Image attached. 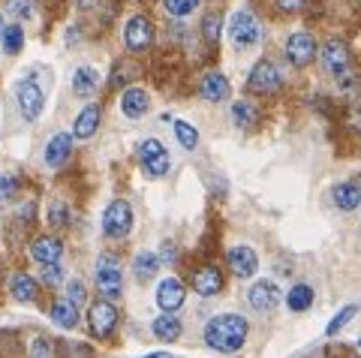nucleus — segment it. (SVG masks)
<instances>
[{"mask_svg":"<svg viewBox=\"0 0 361 358\" xmlns=\"http://www.w3.org/2000/svg\"><path fill=\"white\" fill-rule=\"evenodd\" d=\"M13 298L16 301H25V304H30V301H37V295H39V283L33 280L30 274H16L13 277Z\"/></svg>","mask_w":361,"mask_h":358,"instance_id":"nucleus-25","label":"nucleus"},{"mask_svg":"<svg viewBox=\"0 0 361 358\" xmlns=\"http://www.w3.org/2000/svg\"><path fill=\"white\" fill-rule=\"evenodd\" d=\"M33 253V259L42 262V265H49V262H61V256H63V244L58 238H39L37 244L30 247Z\"/></svg>","mask_w":361,"mask_h":358,"instance_id":"nucleus-23","label":"nucleus"},{"mask_svg":"<svg viewBox=\"0 0 361 358\" xmlns=\"http://www.w3.org/2000/svg\"><path fill=\"white\" fill-rule=\"evenodd\" d=\"M123 42L130 51H145L154 42V25L148 16H133L123 27Z\"/></svg>","mask_w":361,"mask_h":358,"instance_id":"nucleus-10","label":"nucleus"},{"mask_svg":"<svg viewBox=\"0 0 361 358\" xmlns=\"http://www.w3.org/2000/svg\"><path fill=\"white\" fill-rule=\"evenodd\" d=\"M30 358H51V343L45 338H37L30 346Z\"/></svg>","mask_w":361,"mask_h":358,"instance_id":"nucleus-38","label":"nucleus"},{"mask_svg":"<svg viewBox=\"0 0 361 358\" xmlns=\"http://www.w3.org/2000/svg\"><path fill=\"white\" fill-rule=\"evenodd\" d=\"M97 289L103 292V298L118 301L123 292V268L115 253H103L97 259Z\"/></svg>","mask_w":361,"mask_h":358,"instance_id":"nucleus-2","label":"nucleus"},{"mask_svg":"<svg viewBox=\"0 0 361 358\" xmlns=\"http://www.w3.org/2000/svg\"><path fill=\"white\" fill-rule=\"evenodd\" d=\"M304 0H277L280 9H286V13H295V9H301Z\"/></svg>","mask_w":361,"mask_h":358,"instance_id":"nucleus-41","label":"nucleus"},{"mask_svg":"<svg viewBox=\"0 0 361 358\" xmlns=\"http://www.w3.org/2000/svg\"><path fill=\"white\" fill-rule=\"evenodd\" d=\"M358 187H361V178H358Z\"/></svg>","mask_w":361,"mask_h":358,"instance_id":"nucleus-45","label":"nucleus"},{"mask_svg":"<svg viewBox=\"0 0 361 358\" xmlns=\"http://www.w3.org/2000/svg\"><path fill=\"white\" fill-rule=\"evenodd\" d=\"M193 289L202 298H214L223 289V274L217 268H202V271L193 277Z\"/></svg>","mask_w":361,"mask_h":358,"instance_id":"nucleus-19","label":"nucleus"},{"mask_svg":"<svg viewBox=\"0 0 361 358\" xmlns=\"http://www.w3.org/2000/svg\"><path fill=\"white\" fill-rule=\"evenodd\" d=\"M75 4H78V6H82V9H90V6H97V4H99V0H75Z\"/></svg>","mask_w":361,"mask_h":358,"instance_id":"nucleus-42","label":"nucleus"},{"mask_svg":"<svg viewBox=\"0 0 361 358\" xmlns=\"http://www.w3.org/2000/svg\"><path fill=\"white\" fill-rule=\"evenodd\" d=\"M313 289L307 286V283H298V286H292L289 289V295H286V304H289V310L292 313H304L310 304H313Z\"/></svg>","mask_w":361,"mask_h":358,"instance_id":"nucleus-27","label":"nucleus"},{"mask_svg":"<svg viewBox=\"0 0 361 358\" xmlns=\"http://www.w3.org/2000/svg\"><path fill=\"white\" fill-rule=\"evenodd\" d=\"M70 154H73V136L70 132H58V136H51L49 144H45V166L58 169V166L66 163Z\"/></svg>","mask_w":361,"mask_h":358,"instance_id":"nucleus-15","label":"nucleus"},{"mask_svg":"<svg viewBox=\"0 0 361 358\" xmlns=\"http://www.w3.org/2000/svg\"><path fill=\"white\" fill-rule=\"evenodd\" d=\"M99 118H103V111H99L97 103L85 106L82 111H78L75 124H73V136H75V139H90V136L97 132V127H99Z\"/></svg>","mask_w":361,"mask_h":358,"instance_id":"nucleus-17","label":"nucleus"},{"mask_svg":"<svg viewBox=\"0 0 361 358\" xmlns=\"http://www.w3.org/2000/svg\"><path fill=\"white\" fill-rule=\"evenodd\" d=\"M51 322H54L58 328H75V326H78V304H73L70 298L54 301V307H51Z\"/></svg>","mask_w":361,"mask_h":358,"instance_id":"nucleus-22","label":"nucleus"},{"mask_svg":"<svg viewBox=\"0 0 361 358\" xmlns=\"http://www.w3.org/2000/svg\"><path fill=\"white\" fill-rule=\"evenodd\" d=\"M247 331H250V326H247V319L238 316V313H220V316L208 319L205 326V343L208 350H217V352H238L244 340H247Z\"/></svg>","mask_w":361,"mask_h":358,"instance_id":"nucleus-1","label":"nucleus"},{"mask_svg":"<svg viewBox=\"0 0 361 358\" xmlns=\"http://www.w3.org/2000/svg\"><path fill=\"white\" fill-rule=\"evenodd\" d=\"M232 121L238 127H253L256 121H259V111L253 103H247V99H238V103L232 106Z\"/></svg>","mask_w":361,"mask_h":358,"instance_id":"nucleus-28","label":"nucleus"},{"mask_svg":"<svg viewBox=\"0 0 361 358\" xmlns=\"http://www.w3.org/2000/svg\"><path fill=\"white\" fill-rule=\"evenodd\" d=\"M220 33H223V18L217 13H211L202 18V37H205V42H211V46H217L220 42Z\"/></svg>","mask_w":361,"mask_h":358,"instance_id":"nucleus-30","label":"nucleus"},{"mask_svg":"<svg viewBox=\"0 0 361 358\" xmlns=\"http://www.w3.org/2000/svg\"><path fill=\"white\" fill-rule=\"evenodd\" d=\"M13 13L18 16V18H30V13H33V0H13Z\"/></svg>","mask_w":361,"mask_h":358,"instance_id":"nucleus-39","label":"nucleus"},{"mask_svg":"<svg viewBox=\"0 0 361 358\" xmlns=\"http://www.w3.org/2000/svg\"><path fill=\"white\" fill-rule=\"evenodd\" d=\"M280 85H283V75H280V70L271 61H259L253 66L250 78H247V87H250L253 94L259 97H268V94H277Z\"/></svg>","mask_w":361,"mask_h":358,"instance_id":"nucleus-7","label":"nucleus"},{"mask_svg":"<svg viewBox=\"0 0 361 358\" xmlns=\"http://www.w3.org/2000/svg\"><path fill=\"white\" fill-rule=\"evenodd\" d=\"M139 160H142V169L148 172L151 178H163L169 172V166H172V160H169V151L163 148L160 139H145L139 144Z\"/></svg>","mask_w":361,"mask_h":358,"instance_id":"nucleus-6","label":"nucleus"},{"mask_svg":"<svg viewBox=\"0 0 361 358\" xmlns=\"http://www.w3.org/2000/svg\"><path fill=\"white\" fill-rule=\"evenodd\" d=\"M18 193V178L16 175H0V199H13Z\"/></svg>","mask_w":361,"mask_h":358,"instance_id":"nucleus-34","label":"nucleus"},{"mask_svg":"<svg viewBox=\"0 0 361 358\" xmlns=\"http://www.w3.org/2000/svg\"><path fill=\"white\" fill-rule=\"evenodd\" d=\"M229 37L238 49H253L256 42L262 39V25H259V18L250 9H238V13H232V18H229Z\"/></svg>","mask_w":361,"mask_h":358,"instance_id":"nucleus-3","label":"nucleus"},{"mask_svg":"<svg viewBox=\"0 0 361 358\" xmlns=\"http://www.w3.org/2000/svg\"><path fill=\"white\" fill-rule=\"evenodd\" d=\"M133 229V208L127 199H115V202H109L106 211H103V232L109 238H127Z\"/></svg>","mask_w":361,"mask_h":358,"instance_id":"nucleus-4","label":"nucleus"},{"mask_svg":"<svg viewBox=\"0 0 361 358\" xmlns=\"http://www.w3.org/2000/svg\"><path fill=\"white\" fill-rule=\"evenodd\" d=\"M4 33H6V25H4V16H0V46H4Z\"/></svg>","mask_w":361,"mask_h":358,"instance_id":"nucleus-43","label":"nucleus"},{"mask_svg":"<svg viewBox=\"0 0 361 358\" xmlns=\"http://www.w3.org/2000/svg\"><path fill=\"white\" fill-rule=\"evenodd\" d=\"M148 109H151V97L145 87H127V91L121 94V111L127 118H142Z\"/></svg>","mask_w":361,"mask_h":358,"instance_id":"nucleus-16","label":"nucleus"},{"mask_svg":"<svg viewBox=\"0 0 361 358\" xmlns=\"http://www.w3.org/2000/svg\"><path fill=\"white\" fill-rule=\"evenodd\" d=\"M157 271H160V253H154V250H142L139 256H135V262H133V274H135V280H139V283H148Z\"/></svg>","mask_w":361,"mask_h":358,"instance_id":"nucleus-20","label":"nucleus"},{"mask_svg":"<svg viewBox=\"0 0 361 358\" xmlns=\"http://www.w3.org/2000/svg\"><path fill=\"white\" fill-rule=\"evenodd\" d=\"M175 136L180 142V148H187V151H193L199 144V130L193 124H187V121H175Z\"/></svg>","mask_w":361,"mask_h":358,"instance_id":"nucleus-29","label":"nucleus"},{"mask_svg":"<svg viewBox=\"0 0 361 358\" xmlns=\"http://www.w3.org/2000/svg\"><path fill=\"white\" fill-rule=\"evenodd\" d=\"M196 6H199V0H163V9L169 16H175V18L190 16Z\"/></svg>","mask_w":361,"mask_h":358,"instance_id":"nucleus-33","label":"nucleus"},{"mask_svg":"<svg viewBox=\"0 0 361 358\" xmlns=\"http://www.w3.org/2000/svg\"><path fill=\"white\" fill-rule=\"evenodd\" d=\"M66 217H70V211H66L63 202H51L49 205V223H51V226H63Z\"/></svg>","mask_w":361,"mask_h":358,"instance_id":"nucleus-35","label":"nucleus"},{"mask_svg":"<svg viewBox=\"0 0 361 358\" xmlns=\"http://www.w3.org/2000/svg\"><path fill=\"white\" fill-rule=\"evenodd\" d=\"M175 256H178L175 244H172V241H166V244H163V250H160V262H175Z\"/></svg>","mask_w":361,"mask_h":358,"instance_id":"nucleus-40","label":"nucleus"},{"mask_svg":"<svg viewBox=\"0 0 361 358\" xmlns=\"http://www.w3.org/2000/svg\"><path fill=\"white\" fill-rule=\"evenodd\" d=\"M229 94H232V87L223 73H208L202 78V97H205L208 103H223V99H229Z\"/></svg>","mask_w":361,"mask_h":358,"instance_id":"nucleus-18","label":"nucleus"},{"mask_svg":"<svg viewBox=\"0 0 361 358\" xmlns=\"http://www.w3.org/2000/svg\"><path fill=\"white\" fill-rule=\"evenodd\" d=\"M87 319H90V331H94L97 338L103 340V338H109V334L115 331V326H118V307L111 304L109 298H103V301H97V304H90Z\"/></svg>","mask_w":361,"mask_h":358,"instance_id":"nucleus-8","label":"nucleus"},{"mask_svg":"<svg viewBox=\"0 0 361 358\" xmlns=\"http://www.w3.org/2000/svg\"><path fill=\"white\" fill-rule=\"evenodd\" d=\"M316 54H319V46H316V39L310 37V33L298 30L286 39V61L292 66H307Z\"/></svg>","mask_w":361,"mask_h":358,"instance_id":"nucleus-9","label":"nucleus"},{"mask_svg":"<svg viewBox=\"0 0 361 358\" xmlns=\"http://www.w3.org/2000/svg\"><path fill=\"white\" fill-rule=\"evenodd\" d=\"M97 85H99V73L90 70V66H78L75 75H73V91L78 97H90L97 91Z\"/></svg>","mask_w":361,"mask_h":358,"instance_id":"nucleus-26","label":"nucleus"},{"mask_svg":"<svg viewBox=\"0 0 361 358\" xmlns=\"http://www.w3.org/2000/svg\"><path fill=\"white\" fill-rule=\"evenodd\" d=\"M85 283L82 280H70V283H66V298H70L73 301V304H82V301H85Z\"/></svg>","mask_w":361,"mask_h":358,"instance_id":"nucleus-37","label":"nucleus"},{"mask_svg":"<svg viewBox=\"0 0 361 358\" xmlns=\"http://www.w3.org/2000/svg\"><path fill=\"white\" fill-rule=\"evenodd\" d=\"M145 358H169L166 352H151V355H145Z\"/></svg>","mask_w":361,"mask_h":358,"instance_id":"nucleus-44","label":"nucleus"},{"mask_svg":"<svg viewBox=\"0 0 361 358\" xmlns=\"http://www.w3.org/2000/svg\"><path fill=\"white\" fill-rule=\"evenodd\" d=\"M355 313H358V307H355V304H346V307H343V310L337 313V316L329 322V326H325V334H329V338H334V334H341V331L349 326V322H353Z\"/></svg>","mask_w":361,"mask_h":358,"instance_id":"nucleus-31","label":"nucleus"},{"mask_svg":"<svg viewBox=\"0 0 361 358\" xmlns=\"http://www.w3.org/2000/svg\"><path fill=\"white\" fill-rule=\"evenodd\" d=\"M319 54H322L325 70H329L334 78H343L349 73V49H346L343 39H329Z\"/></svg>","mask_w":361,"mask_h":358,"instance_id":"nucleus-11","label":"nucleus"},{"mask_svg":"<svg viewBox=\"0 0 361 358\" xmlns=\"http://www.w3.org/2000/svg\"><path fill=\"white\" fill-rule=\"evenodd\" d=\"M334 205L341 208V211H355L361 205V187L355 181H343V184H337L334 187Z\"/></svg>","mask_w":361,"mask_h":358,"instance_id":"nucleus-21","label":"nucleus"},{"mask_svg":"<svg viewBox=\"0 0 361 358\" xmlns=\"http://www.w3.org/2000/svg\"><path fill=\"white\" fill-rule=\"evenodd\" d=\"M21 42H25V27L21 25H9L4 33V49L9 54H18L21 51Z\"/></svg>","mask_w":361,"mask_h":358,"instance_id":"nucleus-32","label":"nucleus"},{"mask_svg":"<svg viewBox=\"0 0 361 358\" xmlns=\"http://www.w3.org/2000/svg\"><path fill=\"white\" fill-rule=\"evenodd\" d=\"M16 99H18V111H21V118L25 121H37L42 115L45 94H42V87L37 85V78H25V82H18Z\"/></svg>","mask_w":361,"mask_h":358,"instance_id":"nucleus-5","label":"nucleus"},{"mask_svg":"<svg viewBox=\"0 0 361 358\" xmlns=\"http://www.w3.org/2000/svg\"><path fill=\"white\" fill-rule=\"evenodd\" d=\"M229 268L235 271V277H241V280H247V277H253L259 271V256L253 247H247V244H238V247L229 250Z\"/></svg>","mask_w":361,"mask_h":358,"instance_id":"nucleus-13","label":"nucleus"},{"mask_svg":"<svg viewBox=\"0 0 361 358\" xmlns=\"http://www.w3.org/2000/svg\"><path fill=\"white\" fill-rule=\"evenodd\" d=\"M61 277H63L61 262H49V265L42 268V280L49 283V286H58V283H61Z\"/></svg>","mask_w":361,"mask_h":358,"instance_id":"nucleus-36","label":"nucleus"},{"mask_svg":"<svg viewBox=\"0 0 361 358\" xmlns=\"http://www.w3.org/2000/svg\"><path fill=\"white\" fill-rule=\"evenodd\" d=\"M184 301H187V289L178 277H166V280H160V286H157V304L163 307V313H175Z\"/></svg>","mask_w":361,"mask_h":358,"instance_id":"nucleus-12","label":"nucleus"},{"mask_svg":"<svg viewBox=\"0 0 361 358\" xmlns=\"http://www.w3.org/2000/svg\"><path fill=\"white\" fill-rule=\"evenodd\" d=\"M247 298H250V307L253 310H274L277 304H280V289H277V283H271V280H259V283H253V289L247 292Z\"/></svg>","mask_w":361,"mask_h":358,"instance_id":"nucleus-14","label":"nucleus"},{"mask_svg":"<svg viewBox=\"0 0 361 358\" xmlns=\"http://www.w3.org/2000/svg\"><path fill=\"white\" fill-rule=\"evenodd\" d=\"M151 331L157 340H178L180 331H184V326H180V319L172 316V313H166V316H157L151 322Z\"/></svg>","mask_w":361,"mask_h":358,"instance_id":"nucleus-24","label":"nucleus"}]
</instances>
